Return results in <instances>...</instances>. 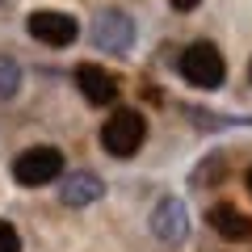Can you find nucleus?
<instances>
[{"instance_id": "f03ea898", "label": "nucleus", "mask_w": 252, "mask_h": 252, "mask_svg": "<svg viewBox=\"0 0 252 252\" xmlns=\"http://www.w3.org/2000/svg\"><path fill=\"white\" fill-rule=\"evenodd\" d=\"M181 76L198 89H219L227 80V63L210 42H193L189 51H181Z\"/></svg>"}, {"instance_id": "7ed1b4c3", "label": "nucleus", "mask_w": 252, "mask_h": 252, "mask_svg": "<svg viewBox=\"0 0 252 252\" xmlns=\"http://www.w3.org/2000/svg\"><path fill=\"white\" fill-rule=\"evenodd\" d=\"M13 177H17V185H26V189L51 185V181L63 177V152H59V147H30V152L17 156Z\"/></svg>"}, {"instance_id": "f8f14e48", "label": "nucleus", "mask_w": 252, "mask_h": 252, "mask_svg": "<svg viewBox=\"0 0 252 252\" xmlns=\"http://www.w3.org/2000/svg\"><path fill=\"white\" fill-rule=\"evenodd\" d=\"M168 4H172V9H181V13H189V9H198L202 0H168Z\"/></svg>"}, {"instance_id": "ddd939ff", "label": "nucleus", "mask_w": 252, "mask_h": 252, "mask_svg": "<svg viewBox=\"0 0 252 252\" xmlns=\"http://www.w3.org/2000/svg\"><path fill=\"white\" fill-rule=\"evenodd\" d=\"M248 189H252V172H248Z\"/></svg>"}, {"instance_id": "6e6552de", "label": "nucleus", "mask_w": 252, "mask_h": 252, "mask_svg": "<svg viewBox=\"0 0 252 252\" xmlns=\"http://www.w3.org/2000/svg\"><path fill=\"white\" fill-rule=\"evenodd\" d=\"M210 227H215L223 240H252V219L244 215L240 206H231V202H219V206H210Z\"/></svg>"}, {"instance_id": "20e7f679", "label": "nucleus", "mask_w": 252, "mask_h": 252, "mask_svg": "<svg viewBox=\"0 0 252 252\" xmlns=\"http://www.w3.org/2000/svg\"><path fill=\"white\" fill-rule=\"evenodd\" d=\"M93 42L101 51H109V55H126L135 46V17H126L122 9L97 13V21H93Z\"/></svg>"}, {"instance_id": "f257e3e1", "label": "nucleus", "mask_w": 252, "mask_h": 252, "mask_svg": "<svg viewBox=\"0 0 252 252\" xmlns=\"http://www.w3.org/2000/svg\"><path fill=\"white\" fill-rule=\"evenodd\" d=\"M143 139H147V122H143V114H139V109H118V114L105 122V130H101L105 152L118 156V160L135 156L139 147H143Z\"/></svg>"}, {"instance_id": "9d476101", "label": "nucleus", "mask_w": 252, "mask_h": 252, "mask_svg": "<svg viewBox=\"0 0 252 252\" xmlns=\"http://www.w3.org/2000/svg\"><path fill=\"white\" fill-rule=\"evenodd\" d=\"M17 89H21V67H17V59L0 55V101L17 97Z\"/></svg>"}, {"instance_id": "9b49d317", "label": "nucleus", "mask_w": 252, "mask_h": 252, "mask_svg": "<svg viewBox=\"0 0 252 252\" xmlns=\"http://www.w3.org/2000/svg\"><path fill=\"white\" fill-rule=\"evenodd\" d=\"M0 252H21V235L13 223H0Z\"/></svg>"}, {"instance_id": "423d86ee", "label": "nucleus", "mask_w": 252, "mask_h": 252, "mask_svg": "<svg viewBox=\"0 0 252 252\" xmlns=\"http://www.w3.org/2000/svg\"><path fill=\"white\" fill-rule=\"evenodd\" d=\"M152 235L164 240V244H181L189 235V210H185L181 198L156 202V210H152Z\"/></svg>"}, {"instance_id": "4468645a", "label": "nucleus", "mask_w": 252, "mask_h": 252, "mask_svg": "<svg viewBox=\"0 0 252 252\" xmlns=\"http://www.w3.org/2000/svg\"><path fill=\"white\" fill-rule=\"evenodd\" d=\"M0 4H4V0H0Z\"/></svg>"}, {"instance_id": "0eeeda50", "label": "nucleus", "mask_w": 252, "mask_h": 252, "mask_svg": "<svg viewBox=\"0 0 252 252\" xmlns=\"http://www.w3.org/2000/svg\"><path fill=\"white\" fill-rule=\"evenodd\" d=\"M76 84H80V93L93 105H109V101L118 97V80L109 72H101L97 63H80V67H76Z\"/></svg>"}, {"instance_id": "1a4fd4ad", "label": "nucleus", "mask_w": 252, "mask_h": 252, "mask_svg": "<svg viewBox=\"0 0 252 252\" xmlns=\"http://www.w3.org/2000/svg\"><path fill=\"white\" fill-rule=\"evenodd\" d=\"M101 193H105V185H101V177H93V172H72V177L63 181V189H59L63 206H93Z\"/></svg>"}, {"instance_id": "39448f33", "label": "nucleus", "mask_w": 252, "mask_h": 252, "mask_svg": "<svg viewBox=\"0 0 252 252\" xmlns=\"http://www.w3.org/2000/svg\"><path fill=\"white\" fill-rule=\"evenodd\" d=\"M26 30H30V38H38V42H46V46H67V42H76V34H80L76 17L72 13H59V9L30 13Z\"/></svg>"}]
</instances>
